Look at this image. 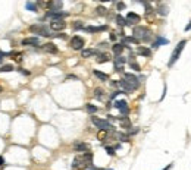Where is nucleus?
Here are the masks:
<instances>
[{
    "label": "nucleus",
    "mask_w": 191,
    "mask_h": 170,
    "mask_svg": "<svg viewBox=\"0 0 191 170\" xmlns=\"http://www.w3.org/2000/svg\"><path fill=\"white\" fill-rule=\"evenodd\" d=\"M19 71L24 73V75H30V72H28V71H25V69H19Z\"/></svg>",
    "instance_id": "a19ab883"
},
{
    "label": "nucleus",
    "mask_w": 191,
    "mask_h": 170,
    "mask_svg": "<svg viewBox=\"0 0 191 170\" xmlns=\"http://www.w3.org/2000/svg\"><path fill=\"white\" fill-rule=\"evenodd\" d=\"M30 31L34 34H37V35H43V37H52V34L49 33V29H47L44 25H31L30 26Z\"/></svg>",
    "instance_id": "20e7f679"
},
{
    "label": "nucleus",
    "mask_w": 191,
    "mask_h": 170,
    "mask_svg": "<svg viewBox=\"0 0 191 170\" xmlns=\"http://www.w3.org/2000/svg\"><path fill=\"white\" fill-rule=\"evenodd\" d=\"M124 7H125V5H124V3H118V9H119V10H122Z\"/></svg>",
    "instance_id": "58836bf2"
},
{
    "label": "nucleus",
    "mask_w": 191,
    "mask_h": 170,
    "mask_svg": "<svg viewBox=\"0 0 191 170\" xmlns=\"http://www.w3.org/2000/svg\"><path fill=\"white\" fill-rule=\"evenodd\" d=\"M124 41H125V43H135V44L138 43V40L135 38V37H125V40H124Z\"/></svg>",
    "instance_id": "2f4dec72"
},
{
    "label": "nucleus",
    "mask_w": 191,
    "mask_h": 170,
    "mask_svg": "<svg viewBox=\"0 0 191 170\" xmlns=\"http://www.w3.org/2000/svg\"><path fill=\"white\" fill-rule=\"evenodd\" d=\"M103 94H105V91H103L101 88H96V90H94V97L99 98V100L103 98Z\"/></svg>",
    "instance_id": "bb28decb"
},
{
    "label": "nucleus",
    "mask_w": 191,
    "mask_h": 170,
    "mask_svg": "<svg viewBox=\"0 0 191 170\" xmlns=\"http://www.w3.org/2000/svg\"><path fill=\"white\" fill-rule=\"evenodd\" d=\"M90 170H101V169H99V167H93V166H91V167H90Z\"/></svg>",
    "instance_id": "c03bdc74"
},
{
    "label": "nucleus",
    "mask_w": 191,
    "mask_h": 170,
    "mask_svg": "<svg viewBox=\"0 0 191 170\" xmlns=\"http://www.w3.org/2000/svg\"><path fill=\"white\" fill-rule=\"evenodd\" d=\"M116 24H118L119 26H125L128 25V22H126V19L122 16V15H116Z\"/></svg>",
    "instance_id": "4be33fe9"
},
{
    "label": "nucleus",
    "mask_w": 191,
    "mask_h": 170,
    "mask_svg": "<svg viewBox=\"0 0 191 170\" xmlns=\"http://www.w3.org/2000/svg\"><path fill=\"white\" fill-rule=\"evenodd\" d=\"M12 71H15L13 65H3V66H0V72H12Z\"/></svg>",
    "instance_id": "b1692460"
},
{
    "label": "nucleus",
    "mask_w": 191,
    "mask_h": 170,
    "mask_svg": "<svg viewBox=\"0 0 191 170\" xmlns=\"http://www.w3.org/2000/svg\"><path fill=\"white\" fill-rule=\"evenodd\" d=\"M5 56H7L6 53H3V52H0V62H2V60L5 59Z\"/></svg>",
    "instance_id": "e433bc0d"
},
{
    "label": "nucleus",
    "mask_w": 191,
    "mask_h": 170,
    "mask_svg": "<svg viewBox=\"0 0 191 170\" xmlns=\"http://www.w3.org/2000/svg\"><path fill=\"white\" fill-rule=\"evenodd\" d=\"M94 54H97V50H94V48H84V50H81V56L82 57H91Z\"/></svg>",
    "instance_id": "f3484780"
},
{
    "label": "nucleus",
    "mask_w": 191,
    "mask_h": 170,
    "mask_svg": "<svg viewBox=\"0 0 191 170\" xmlns=\"http://www.w3.org/2000/svg\"><path fill=\"white\" fill-rule=\"evenodd\" d=\"M2 91H3V88H2V87H0V92H2Z\"/></svg>",
    "instance_id": "a18cd8bd"
},
{
    "label": "nucleus",
    "mask_w": 191,
    "mask_h": 170,
    "mask_svg": "<svg viewBox=\"0 0 191 170\" xmlns=\"http://www.w3.org/2000/svg\"><path fill=\"white\" fill-rule=\"evenodd\" d=\"M159 13H160V15H163V16L168 15V7H166V6H160V7H159Z\"/></svg>",
    "instance_id": "473e14b6"
},
{
    "label": "nucleus",
    "mask_w": 191,
    "mask_h": 170,
    "mask_svg": "<svg viewBox=\"0 0 191 170\" xmlns=\"http://www.w3.org/2000/svg\"><path fill=\"white\" fill-rule=\"evenodd\" d=\"M113 107H116L118 110H121L122 114H126V113H128V104H126L125 100H118V101H115Z\"/></svg>",
    "instance_id": "9b49d317"
},
{
    "label": "nucleus",
    "mask_w": 191,
    "mask_h": 170,
    "mask_svg": "<svg viewBox=\"0 0 191 170\" xmlns=\"http://www.w3.org/2000/svg\"><path fill=\"white\" fill-rule=\"evenodd\" d=\"M96 10H97V13H99L100 16H105V15H106V12H107V10H106V9H105V7H103V6H99V7H97V9H96Z\"/></svg>",
    "instance_id": "c756f323"
},
{
    "label": "nucleus",
    "mask_w": 191,
    "mask_h": 170,
    "mask_svg": "<svg viewBox=\"0 0 191 170\" xmlns=\"http://www.w3.org/2000/svg\"><path fill=\"white\" fill-rule=\"evenodd\" d=\"M5 164V160H3V157H0V166H3Z\"/></svg>",
    "instance_id": "37998d69"
},
{
    "label": "nucleus",
    "mask_w": 191,
    "mask_h": 170,
    "mask_svg": "<svg viewBox=\"0 0 191 170\" xmlns=\"http://www.w3.org/2000/svg\"><path fill=\"white\" fill-rule=\"evenodd\" d=\"M81 28H84V25H82V22H79V21H77V22H74V29H81Z\"/></svg>",
    "instance_id": "72a5a7b5"
},
{
    "label": "nucleus",
    "mask_w": 191,
    "mask_h": 170,
    "mask_svg": "<svg viewBox=\"0 0 191 170\" xmlns=\"http://www.w3.org/2000/svg\"><path fill=\"white\" fill-rule=\"evenodd\" d=\"M7 56H12L13 60H16V62H21L22 60V53H15V52H10V53H6Z\"/></svg>",
    "instance_id": "5701e85b"
},
{
    "label": "nucleus",
    "mask_w": 191,
    "mask_h": 170,
    "mask_svg": "<svg viewBox=\"0 0 191 170\" xmlns=\"http://www.w3.org/2000/svg\"><path fill=\"white\" fill-rule=\"evenodd\" d=\"M25 6H26V9H30V10H33V12H35V10H37V6H35L34 3H31V2H28Z\"/></svg>",
    "instance_id": "7c9ffc66"
},
{
    "label": "nucleus",
    "mask_w": 191,
    "mask_h": 170,
    "mask_svg": "<svg viewBox=\"0 0 191 170\" xmlns=\"http://www.w3.org/2000/svg\"><path fill=\"white\" fill-rule=\"evenodd\" d=\"M119 85H121V87H122V88H124L125 91H128V92L134 91V88H132L131 85H129V84H128V82H126L125 79H122V81H119Z\"/></svg>",
    "instance_id": "aec40b11"
},
{
    "label": "nucleus",
    "mask_w": 191,
    "mask_h": 170,
    "mask_svg": "<svg viewBox=\"0 0 191 170\" xmlns=\"http://www.w3.org/2000/svg\"><path fill=\"white\" fill-rule=\"evenodd\" d=\"M68 16V12H60V10H52L46 13V18H50L53 21H63V18Z\"/></svg>",
    "instance_id": "423d86ee"
},
{
    "label": "nucleus",
    "mask_w": 191,
    "mask_h": 170,
    "mask_svg": "<svg viewBox=\"0 0 191 170\" xmlns=\"http://www.w3.org/2000/svg\"><path fill=\"white\" fill-rule=\"evenodd\" d=\"M97 63H106V62H109L110 60V56L107 54V53H100L97 54Z\"/></svg>",
    "instance_id": "a211bd4d"
},
{
    "label": "nucleus",
    "mask_w": 191,
    "mask_h": 170,
    "mask_svg": "<svg viewBox=\"0 0 191 170\" xmlns=\"http://www.w3.org/2000/svg\"><path fill=\"white\" fill-rule=\"evenodd\" d=\"M110 170H112V169H110Z\"/></svg>",
    "instance_id": "49530a36"
},
{
    "label": "nucleus",
    "mask_w": 191,
    "mask_h": 170,
    "mask_svg": "<svg viewBox=\"0 0 191 170\" xmlns=\"http://www.w3.org/2000/svg\"><path fill=\"white\" fill-rule=\"evenodd\" d=\"M185 44H187V41H184V40L178 43V46L175 47V50H173V53H172V56H171V60H169V63H168L169 66H172L173 63H175V62H177V60L179 59V56H181V53H182V48L185 47Z\"/></svg>",
    "instance_id": "7ed1b4c3"
},
{
    "label": "nucleus",
    "mask_w": 191,
    "mask_h": 170,
    "mask_svg": "<svg viewBox=\"0 0 191 170\" xmlns=\"http://www.w3.org/2000/svg\"><path fill=\"white\" fill-rule=\"evenodd\" d=\"M50 28H52L53 31H62V29L66 28V24H65V21H52Z\"/></svg>",
    "instance_id": "f8f14e48"
},
{
    "label": "nucleus",
    "mask_w": 191,
    "mask_h": 170,
    "mask_svg": "<svg viewBox=\"0 0 191 170\" xmlns=\"http://www.w3.org/2000/svg\"><path fill=\"white\" fill-rule=\"evenodd\" d=\"M119 94H121V92H119V91H115V92H113V94H112V95H110V98H115V97H118Z\"/></svg>",
    "instance_id": "4c0bfd02"
},
{
    "label": "nucleus",
    "mask_w": 191,
    "mask_h": 170,
    "mask_svg": "<svg viewBox=\"0 0 191 170\" xmlns=\"http://www.w3.org/2000/svg\"><path fill=\"white\" fill-rule=\"evenodd\" d=\"M168 43H169V41H168V40H166V38H162V37H157V40H156V43L153 44V47H159V46H160V44H168Z\"/></svg>",
    "instance_id": "a878e982"
},
{
    "label": "nucleus",
    "mask_w": 191,
    "mask_h": 170,
    "mask_svg": "<svg viewBox=\"0 0 191 170\" xmlns=\"http://www.w3.org/2000/svg\"><path fill=\"white\" fill-rule=\"evenodd\" d=\"M124 44H115V46L112 47V50H113V53L116 54V56H121V53L124 52Z\"/></svg>",
    "instance_id": "6ab92c4d"
},
{
    "label": "nucleus",
    "mask_w": 191,
    "mask_h": 170,
    "mask_svg": "<svg viewBox=\"0 0 191 170\" xmlns=\"http://www.w3.org/2000/svg\"><path fill=\"white\" fill-rule=\"evenodd\" d=\"M129 66H131V69H134V71H141L140 65L137 62H134V60H129Z\"/></svg>",
    "instance_id": "c85d7f7f"
},
{
    "label": "nucleus",
    "mask_w": 191,
    "mask_h": 170,
    "mask_svg": "<svg viewBox=\"0 0 191 170\" xmlns=\"http://www.w3.org/2000/svg\"><path fill=\"white\" fill-rule=\"evenodd\" d=\"M126 22H128V25H131V24H138L140 16L134 12H128V15H126Z\"/></svg>",
    "instance_id": "4468645a"
},
{
    "label": "nucleus",
    "mask_w": 191,
    "mask_h": 170,
    "mask_svg": "<svg viewBox=\"0 0 191 170\" xmlns=\"http://www.w3.org/2000/svg\"><path fill=\"white\" fill-rule=\"evenodd\" d=\"M124 79H125L126 82L131 85L134 90H137V88L140 87V81H138V78H137L135 75H132V73H125V75H124Z\"/></svg>",
    "instance_id": "0eeeda50"
},
{
    "label": "nucleus",
    "mask_w": 191,
    "mask_h": 170,
    "mask_svg": "<svg viewBox=\"0 0 191 170\" xmlns=\"http://www.w3.org/2000/svg\"><path fill=\"white\" fill-rule=\"evenodd\" d=\"M121 126H122L124 129H129V128H131V122H129L126 118H122V120H121Z\"/></svg>",
    "instance_id": "393cba45"
},
{
    "label": "nucleus",
    "mask_w": 191,
    "mask_h": 170,
    "mask_svg": "<svg viewBox=\"0 0 191 170\" xmlns=\"http://www.w3.org/2000/svg\"><path fill=\"white\" fill-rule=\"evenodd\" d=\"M43 50L47 53H52V54H56V53H58V47L54 46L53 43H46V44L43 46Z\"/></svg>",
    "instance_id": "2eb2a0df"
},
{
    "label": "nucleus",
    "mask_w": 191,
    "mask_h": 170,
    "mask_svg": "<svg viewBox=\"0 0 191 170\" xmlns=\"http://www.w3.org/2000/svg\"><path fill=\"white\" fill-rule=\"evenodd\" d=\"M71 47L74 50H84V38L79 37V35H75L71 38Z\"/></svg>",
    "instance_id": "39448f33"
},
{
    "label": "nucleus",
    "mask_w": 191,
    "mask_h": 170,
    "mask_svg": "<svg viewBox=\"0 0 191 170\" xmlns=\"http://www.w3.org/2000/svg\"><path fill=\"white\" fill-rule=\"evenodd\" d=\"M105 138H106V131H101L99 133V139H105Z\"/></svg>",
    "instance_id": "c9c22d12"
},
{
    "label": "nucleus",
    "mask_w": 191,
    "mask_h": 170,
    "mask_svg": "<svg viewBox=\"0 0 191 170\" xmlns=\"http://www.w3.org/2000/svg\"><path fill=\"white\" fill-rule=\"evenodd\" d=\"M74 150L77 151V153H88L90 145L86 144V142H82V141H75V142H74Z\"/></svg>",
    "instance_id": "1a4fd4ad"
},
{
    "label": "nucleus",
    "mask_w": 191,
    "mask_h": 170,
    "mask_svg": "<svg viewBox=\"0 0 191 170\" xmlns=\"http://www.w3.org/2000/svg\"><path fill=\"white\" fill-rule=\"evenodd\" d=\"M149 34V29L145 26H134L132 29V35H135V38H144L145 35Z\"/></svg>",
    "instance_id": "6e6552de"
},
{
    "label": "nucleus",
    "mask_w": 191,
    "mask_h": 170,
    "mask_svg": "<svg viewBox=\"0 0 191 170\" xmlns=\"http://www.w3.org/2000/svg\"><path fill=\"white\" fill-rule=\"evenodd\" d=\"M110 40H112V41H115V40H116V35H115V33L110 34Z\"/></svg>",
    "instance_id": "ea45409f"
},
{
    "label": "nucleus",
    "mask_w": 191,
    "mask_h": 170,
    "mask_svg": "<svg viewBox=\"0 0 191 170\" xmlns=\"http://www.w3.org/2000/svg\"><path fill=\"white\" fill-rule=\"evenodd\" d=\"M137 53H138L140 56H145V57H150V56H152V50L147 48V47H138V48H137Z\"/></svg>",
    "instance_id": "dca6fc26"
},
{
    "label": "nucleus",
    "mask_w": 191,
    "mask_h": 170,
    "mask_svg": "<svg viewBox=\"0 0 191 170\" xmlns=\"http://www.w3.org/2000/svg\"><path fill=\"white\" fill-rule=\"evenodd\" d=\"M93 73H94V76H96V78H99L100 81H107V79H109V76H107L106 73L100 72V71H93Z\"/></svg>",
    "instance_id": "412c9836"
},
{
    "label": "nucleus",
    "mask_w": 191,
    "mask_h": 170,
    "mask_svg": "<svg viewBox=\"0 0 191 170\" xmlns=\"http://www.w3.org/2000/svg\"><path fill=\"white\" fill-rule=\"evenodd\" d=\"M93 163V153H84L82 156L74 158L72 161V167L77 170H84L87 167H90Z\"/></svg>",
    "instance_id": "f257e3e1"
},
{
    "label": "nucleus",
    "mask_w": 191,
    "mask_h": 170,
    "mask_svg": "<svg viewBox=\"0 0 191 170\" xmlns=\"http://www.w3.org/2000/svg\"><path fill=\"white\" fill-rule=\"evenodd\" d=\"M113 63H115L116 72H122V71H124V65L126 63V59L124 57V56H116L115 60H113Z\"/></svg>",
    "instance_id": "9d476101"
},
{
    "label": "nucleus",
    "mask_w": 191,
    "mask_h": 170,
    "mask_svg": "<svg viewBox=\"0 0 191 170\" xmlns=\"http://www.w3.org/2000/svg\"><path fill=\"white\" fill-rule=\"evenodd\" d=\"M91 122L94 126H97L100 131H106V132H109V131H112L113 129V126L110 122H107V120H105V119H100V118H94L93 116L91 118Z\"/></svg>",
    "instance_id": "f03ea898"
},
{
    "label": "nucleus",
    "mask_w": 191,
    "mask_h": 170,
    "mask_svg": "<svg viewBox=\"0 0 191 170\" xmlns=\"http://www.w3.org/2000/svg\"><path fill=\"white\" fill-rule=\"evenodd\" d=\"M106 151H107V154H109V156H115V150L110 148V147H106Z\"/></svg>",
    "instance_id": "f704fd0d"
},
{
    "label": "nucleus",
    "mask_w": 191,
    "mask_h": 170,
    "mask_svg": "<svg viewBox=\"0 0 191 170\" xmlns=\"http://www.w3.org/2000/svg\"><path fill=\"white\" fill-rule=\"evenodd\" d=\"M171 167H172V164H168V166H166L163 170H171Z\"/></svg>",
    "instance_id": "79ce46f5"
},
{
    "label": "nucleus",
    "mask_w": 191,
    "mask_h": 170,
    "mask_svg": "<svg viewBox=\"0 0 191 170\" xmlns=\"http://www.w3.org/2000/svg\"><path fill=\"white\" fill-rule=\"evenodd\" d=\"M38 37H28L22 40V46H38Z\"/></svg>",
    "instance_id": "ddd939ff"
},
{
    "label": "nucleus",
    "mask_w": 191,
    "mask_h": 170,
    "mask_svg": "<svg viewBox=\"0 0 191 170\" xmlns=\"http://www.w3.org/2000/svg\"><path fill=\"white\" fill-rule=\"evenodd\" d=\"M86 109H87V111H88V113H91V114H93V113H96V111L99 110V109H97V107H96L94 104H87V106H86Z\"/></svg>",
    "instance_id": "cd10ccee"
}]
</instances>
